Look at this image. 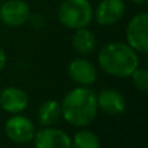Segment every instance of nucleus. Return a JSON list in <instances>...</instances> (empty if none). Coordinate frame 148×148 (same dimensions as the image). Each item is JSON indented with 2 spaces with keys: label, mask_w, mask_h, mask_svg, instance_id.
I'll return each instance as SVG.
<instances>
[{
  "label": "nucleus",
  "mask_w": 148,
  "mask_h": 148,
  "mask_svg": "<svg viewBox=\"0 0 148 148\" xmlns=\"http://www.w3.org/2000/svg\"><path fill=\"white\" fill-rule=\"evenodd\" d=\"M5 64H7V55H5L4 49L0 47V72L4 69Z\"/></svg>",
  "instance_id": "obj_17"
},
{
  "label": "nucleus",
  "mask_w": 148,
  "mask_h": 148,
  "mask_svg": "<svg viewBox=\"0 0 148 148\" xmlns=\"http://www.w3.org/2000/svg\"><path fill=\"white\" fill-rule=\"evenodd\" d=\"M61 117V103H59L57 100H47L38 109V120L42 126L55 125Z\"/></svg>",
  "instance_id": "obj_13"
},
{
  "label": "nucleus",
  "mask_w": 148,
  "mask_h": 148,
  "mask_svg": "<svg viewBox=\"0 0 148 148\" xmlns=\"http://www.w3.org/2000/svg\"><path fill=\"white\" fill-rule=\"evenodd\" d=\"M131 1H133L134 4H138V5H143V4H146V3L148 1V0H131Z\"/></svg>",
  "instance_id": "obj_18"
},
{
  "label": "nucleus",
  "mask_w": 148,
  "mask_h": 148,
  "mask_svg": "<svg viewBox=\"0 0 148 148\" xmlns=\"http://www.w3.org/2000/svg\"><path fill=\"white\" fill-rule=\"evenodd\" d=\"M29 105V96L20 87H7L0 92V107L10 114L23 112Z\"/></svg>",
  "instance_id": "obj_11"
},
{
  "label": "nucleus",
  "mask_w": 148,
  "mask_h": 148,
  "mask_svg": "<svg viewBox=\"0 0 148 148\" xmlns=\"http://www.w3.org/2000/svg\"><path fill=\"white\" fill-rule=\"evenodd\" d=\"M72 148H100L99 136L90 130H79L72 138Z\"/></svg>",
  "instance_id": "obj_14"
},
{
  "label": "nucleus",
  "mask_w": 148,
  "mask_h": 148,
  "mask_svg": "<svg viewBox=\"0 0 148 148\" xmlns=\"http://www.w3.org/2000/svg\"><path fill=\"white\" fill-rule=\"evenodd\" d=\"M29 21L31 22V25H33L34 27H38V29L42 27V26L44 25V22H46L44 17L40 14V13H34V14H30Z\"/></svg>",
  "instance_id": "obj_16"
},
{
  "label": "nucleus",
  "mask_w": 148,
  "mask_h": 148,
  "mask_svg": "<svg viewBox=\"0 0 148 148\" xmlns=\"http://www.w3.org/2000/svg\"><path fill=\"white\" fill-rule=\"evenodd\" d=\"M68 75L70 81L79 86H91L96 81V68L86 59H75L68 65Z\"/></svg>",
  "instance_id": "obj_10"
},
{
  "label": "nucleus",
  "mask_w": 148,
  "mask_h": 148,
  "mask_svg": "<svg viewBox=\"0 0 148 148\" xmlns=\"http://www.w3.org/2000/svg\"><path fill=\"white\" fill-rule=\"evenodd\" d=\"M30 7L25 0H7L0 5V21L9 27H18L29 22Z\"/></svg>",
  "instance_id": "obj_6"
},
{
  "label": "nucleus",
  "mask_w": 148,
  "mask_h": 148,
  "mask_svg": "<svg viewBox=\"0 0 148 148\" xmlns=\"http://www.w3.org/2000/svg\"><path fill=\"white\" fill-rule=\"evenodd\" d=\"M131 81L133 84L135 86V88L138 91L146 94L148 91V72L144 68H136L133 73H131Z\"/></svg>",
  "instance_id": "obj_15"
},
{
  "label": "nucleus",
  "mask_w": 148,
  "mask_h": 148,
  "mask_svg": "<svg viewBox=\"0 0 148 148\" xmlns=\"http://www.w3.org/2000/svg\"><path fill=\"white\" fill-rule=\"evenodd\" d=\"M5 135L17 144H26L33 140L35 135V125L29 117L22 114H13L4 125Z\"/></svg>",
  "instance_id": "obj_5"
},
{
  "label": "nucleus",
  "mask_w": 148,
  "mask_h": 148,
  "mask_svg": "<svg viewBox=\"0 0 148 148\" xmlns=\"http://www.w3.org/2000/svg\"><path fill=\"white\" fill-rule=\"evenodd\" d=\"M97 61L107 74L118 78H127L139 66L138 53L122 42H112L100 49Z\"/></svg>",
  "instance_id": "obj_2"
},
{
  "label": "nucleus",
  "mask_w": 148,
  "mask_h": 148,
  "mask_svg": "<svg viewBox=\"0 0 148 148\" xmlns=\"http://www.w3.org/2000/svg\"><path fill=\"white\" fill-rule=\"evenodd\" d=\"M97 108L101 112L107 113L110 116H118L122 114L127 108L126 99L120 91L113 88H105L101 90L96 95Z\"/></svg>",
  "instance_id": "obj_9"
},
{
  "label": "nucleus",
  "mask_w": 148,
  "mask_h": 148,
  "mask_svg": "<svg viewBox=\"0 0 148 148\" xmlns=\"http://www.w3.org/2000/svg\"><path fill=\"white\" fill-rule=\"evenodd\" d=\"M35 148H72V139L65 131L52 126H43L33 138Z\"/></svg>",
  "instance_id": "obj_7"
},
{
  "label": "nucleus",
  "mask_w": 148,
  "mask_h": 148,
  "mask_svg": "<svg viewBox=\"0 0 148 148\" xmlns=\"http://www.w3.org/2000/svg\"><path fill=\"white\" fill-rule=\"evenodd\" d=\"M126 5L123 0H101L94 10L96 22L101 26H112L123 17Z\"/></svg>",
  "instance_id": "obj_8"
},
{
  "label": "nucleus",
  "mask_w": 148,
  "mask_h": 148,
  "mask_svg": "<svg viewBox=\"0 0 148 148\" xmlns=\"http://www.w3.org/2000/svg\"><path fill=\"white\" fill-rule=\"evenodd\" d=\"M96 94L87 86H78L70 90L61 101V113L64 120L74 127H86L96 118Z\"/></svg>",
  "instance_id": "obj_1"
},
{
  "label": "nucleus",
  "mask_w": 148,
  "mask_h": 148,
  "mask_svg": "<svg viewBox=\"0 0 148 148\" xmlns=\"http://www.w3.org/2000/svg\"><path fill=\"white\" fill-rule=\"evenodd\" d=\"M127 44L136 53L148 52V13L140 12L130 20L126 27Z\"/></svg>",
  "instance_id": "obj_4"
},
{
  "label": "nucleus",
  "mask_w": 148,
  "mask_h": 148,
  "mask_svg": "<svg viewBox=\"0 0 148 148\" xmlns=\"http://www.w3.org/2000/svg\"><path fill=\"white\" fill-rule=\"evenodd\" d=\"M57 17L65 27L77 30L91 23L94 9L88 0H64L59 7Z\"/></svg>",
  "instance_id": "obj_3"
},
{
  "label": "nucleus",
  "mask_w": 148,
  "mask_h": 148,
  "mask_svg": "<svg viewBox=\"0 0 148 148\" xmlns=\"http://www.w3.org/2000/svg\"><path fill=\"white\" fill-rule=\"evenodd\" d=\"M72 47L78 55H82V56L90 55L96 47L95 34L87 27L74 30L72 36Z\"/></svg>",
  "instance_id": "obj_12"
}]
</instances>
